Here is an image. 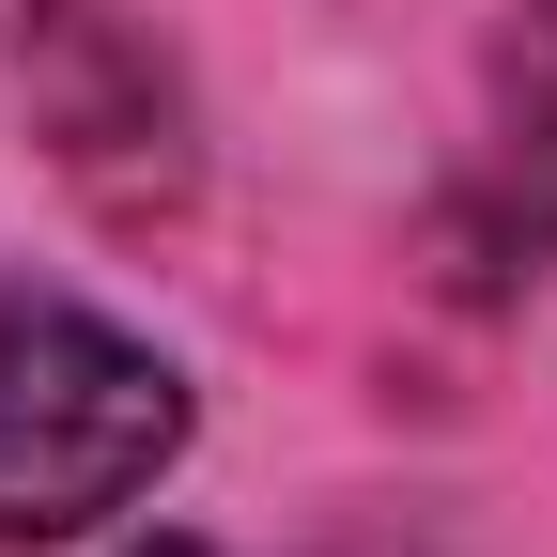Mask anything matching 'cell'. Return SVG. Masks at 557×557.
Instances as JSON below:
<instances>
[{
    "mask_svg": "<svg viewBox=\"0 0 557 557\" xmlns=\"http://www.w3.org/2000/svg\"><path fill=\"white\" fill-rule=\"evenodd\" d=\"M186 449V372L109 310L0 295V542H78Z\"/></svg>",
    "mask_w": 557,
    "mask_h": 557,
    "instance_id": "obj_1",
    "label": "cell"
},
{
    "mask_svg": "<svg viewBox=\"0 0 557 557\" xmlns=\"http://www.w3.org/2000/svg\"><path fill=\"white\" fill-rule=\"evenodd\" d=\"M16 94L47 124V156L109 218H171L186 201V94H171L156 32H124L109 0H32L16 16Z\"/></svg>",
    "mask_w": 557,
    "mask_h": 557,
    "instance_id": "obj_2",
    "label": "cell"
},
{
    "mask_svg": "<svg viewBox=\"0 0 557 557\" xmlns=\"http://www.w3.org/2000/svg\"><path fill=\"white\" fill-rule=\"evenodd\" d=\"M496 156H511L527 233L557 248V0H527V16H511V47H496Z\"/></svg>",
    "mask_w": 557,
    "mask_h": 557,
    "instance_id": "obj_3",
    "label": "cell"
},
{
    "mask_svg": "<svg viewBox=\"0 0 557 557\" xmlns=\"http://www.w3.org/2000/svg\"><path fill=\"white\" fill-rule=\"evenodd\" d=\"M139 557H201V542H139Z\"/></svg>",
    "mask_w": 557,
    "mask_h": 557,
    "instance_id": "obj_4",
    "label": "cell"
}]
</instances>
